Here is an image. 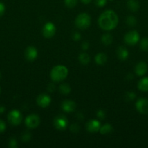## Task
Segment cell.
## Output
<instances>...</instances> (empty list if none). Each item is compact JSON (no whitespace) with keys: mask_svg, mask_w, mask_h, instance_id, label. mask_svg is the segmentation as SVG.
I'll return each mask as SVG.
<instances>
[{"mask_svg":"<svg viewBox=\"0 0 148 148\" xmlns=\"http://www.w3.org/2000/svg\"><path fill=\"white\" fill-rule=\"evenodd\" d=\"M55 33H56V27L52 23L49 22L44 25L43 29H42L44 37L46 38H51L55 36Z\"/></svg>","mask_w":148,"mask_h":148,"instance_id":"52a82bcc","label":"cell"},{"mask_svg":"<svg viewBox=\"0 0 148 148\" xmlns=\"http://www.w3.org/2000/svg\"><path fill=\"white\" fill-rule=\"evenodd\" d=\"M6 130V124L4 121L0 119V133H2Z\"/></svg>","mask_w":148,"mask_h":148,"instance_id":"d6a6232c","label":"cell"},{"mask_svg":"<svg viewBox=\"0 0 148 148\" xmlns=\"http://www.w3.org/2000/svg\"><path fill=\"white\" fill-rule=\"evenodd\" d=\"M110 1H113V0H110Z\"/></svg>","mask_w":148,"mask_h":148,"instance_id":"60d3db41","label":"cell"},{"mask_svg":"<svg viewBox=\"0 0 148 148\" xmlns=\"http://www.w3.org/2000/svg\"><path fill=\"white\" fill-rule=\"evenodd\" d=\"M140 48L144 51H148V38H144L140 42Z\"/></svg>","mask_w":148,"mask_h":148,"instance_id":"603a6c76","label":"cell"},{"mask_svg":"<svg viewBox=\"0 0 148 148\" xmlns=\"http://www.w3.org/2000/svg\"><path fill=\"white\" fill-rule=\"evenodd\" d=\"M25 56L26 59L29 62H33L37 58L38 51L34 46H28L25 51Z\"/></svg>","mask_w":148,"mask_h":148,"instance_id":"8fae6325","label":"cell"},{"mask_svg":"<svg viewBox=\"0 0 148 148\" xmlns=\"http://www.w3.org/2000/svg\"><path fill=\"white\" fill-rule=\"evenodd\" d=\"M81 48H82L83 50H84V51L87 50V49L89 48V43L88 42H86V41L84 42V43L81 44Z\"/></svg>","mask_w":148,"mask_h":148,"instance_id":"e575fe53","label":"cell"},{"mask_svg":"<svg viewBox=\"0 0 148 148\" xmlns=\"http://www.w3.org/2000/svg\"><path fill=\"white\" fill-rule=\"evenodd\" d=\"M81 35L78 32H75V33H74L73 34V39L74 40H75V41H78V40H81Z\"/></svg>","mask_w":148,"mask_h":148,"instance_id":"1f68e13d","label":"cell"},{"mask_svg":"<svg viewBox=\"0 0 148 148\" xmlns=\"http://www.w3.org/2000/svg\"><path fill=\"white\" fill-rule=\"evenodd\" d=\"M9 146L12 148H15L17 147V140L14 138L10 139V142H9Z\"/></svg>","mask_w":148,"mask_h":148,"instance_id":"f546056e","label":"cell"},{"mask_svg":"<svg viewBox=\"0 0 148 148\" xmlns=\"http://www.w3.org/2000/svg\"><path fill=\"white\" fill-rule=\"evenodd\" d=\"M25 124L29 129H35L40 124V118L36 114H30L26 118Z\"/></svg>","mask_w":148,"mask_h":148,"instance_id":"8992f818","label":"cell"},{"mask_svg":"<svg viewBox=\"0 0 148 148\" xmlns=\"http://www.w3.org/2000/svg\"><path fill=\"white\" fill-rule=\"evenodd\" d=\"M136 94L133 92H127L126 94V99L127 101H131L135 99Z\"/></svg>","mask_w":148,"mask_h":148,"instance_id":"4316f807","label":"cell"},{"mask_svg":"<svg viewBox=\"0 0 148 148\" xmlns=\"http://www.w3.org/2000/svg\"><path fill=\"white\" fill-rule=\"evenodd\" d=\"M136 23H137L136 22V19L133 16H129L126 18V23H127L128 25L133 27V26L136 25Z\"/></svg>","mask_w":148,"mask_h":148,"instance_id":"d4e9b609","label":"cell"},{"mask_svg":"<svg viewBox=\"0 0 148 148\" xmlns=\"http://www.w3.org/2000/svg\"><path fill=\"white\" fill-rule=\"evenodd\" d=\"M101 127V124L100 122L97 120L92 119L86 123V128L87 131L91 133H95L97 132L100 131V129Z\"/></svg>","mask_w":148,"mask_h":148,"instance_id":"7c38bea8","label":"cell"},{"mask_svg":"<svg viewBox=\"0 0 148 148\" xmlns=\"http://www.w3.org/2000/svg\"><path fill=\"white\" fill-rule=\"evenodd\" d=\"M78 60H79V62H81L82 64H88L90 62V57L89 56L88 53H81V54L79 55V56H78Z\"/></svg>","mask_w":148,"mask_h":148,"instance_id":"44dd1931","label":"cell"},{"mask_svg":"<svg viewBox=\"0 0 148 148\" xmlns=\"http://www.w3.org/2000/svg\"><path fill=\"white\" fill-rule=\"evenodd\" d=\"M139 40V34L136 30H131L124 36V42L129 46H134Z\"/></svg>","mask_w":148,"mask_h":148,"instance_id":"5b68a950","label":"cell"},{"mask_svg":"<svg viewBox=\"0 0 148 148\" xmlns=\"http://www.w3.org/2000/svg\"><path fill=\"white\" fill-rule=\"evenodd\" d=\"M61 107H62V109L65 112L71 113L75 111V108H76V104L73 101L65 100L62 103Z\"/></svg>","mask_w":148,"mask_h":148,"instance_id":"4fadbf2b","label":"cell"},{"mask_svg":"<svg viewBox=\"0 0 148 148\" xmlns=\"http://www.w3.org/2000/svg\"><path fill=\"white\" fill-rule=\"evenodd\" d=\"M65 6L68 8H73L78 3V0H64Z\"/></svg>","mask_w":148,"mask_h":148,"instance_id":"cb8c5ba5","label":"cell"},{"mask_svg":"<svg viewBox=\"0 0 148 148\" xmlns=\"http://www.w3.org/2000/svg\"><path fill=\"white\" fill-rule=\"evenodd\" d=\"M4 12H5V6L2 2H0V17L4 14Z\"/></svg>","mask_w":148,"mask_h":148,"instance_id":"836d02e7","label":"cell"},{"mask_svg":"<svg viewBox=\"0 0 148 148\" xmlns=\"http://www.w3.org/2000/svg\"><path fill=\"white\" fill-rule=\"evenodd\" d=\"M1 72H0V79H1Z\"/></svg>","mask_w":148,"mask_h":148,"instance_id":"f35d334b","label":"cell"},{"mask_svg":"<svg viewBox=\"0 0 148 148\" xmlns=\"http://www.w3.org/2000/svg\"><path fill=\"white\" fill-rule=\"evenodd\" d=\"M95 62L99 65H103L106 63L107 60V55L104 53H99L94 57Z\"/></svg>","mask_w":148,"mask_h":148,"instance_id":"e0dca14e","label":"cell"},{"mask_svg":"<svg viewBox=\"0 0 148 148\" xmlns=\"http://www.w3.org/2000/svg\"><path fill=\"white\" fill-rule=\"evenodd\" d=\"M47 90H48V91H49V92H54V91H55V85H54V84H49V85H48V87H47Z\"/></svg>","mask_w":148,"mask_h":148,"instance_id":"d590c367","label":"cell"},{"mask_svg":"<svg viewBox=\"0 0 148 148\" xmlns=\"http://www.w3.org/2000/svg\"><path fill=\"white\" fill-rule=\"evenodd\" d=\"M113 127L110 124H105L103 126H102L100 129V132L102 134H110L113 132Z\"/></svg>","mask_w":148,"mask_h":148,"instance_id":"d6986e66","label":"cell"},{"mask_svg":"<svg viewBox=\"0 0 148 148\" xmlns=\"http://www.w3.org/2000/svg\"><path fill=\"white\" fill-rule=\"evenodd\" d=\"M70 130H71L72 132L77 133L78 132V131L80 130V127L78 126V124H73L70 127Z\"/></svg>","mask_w":148,"mask_h":148,"instance_id":"83f0119b","label":"cell"},{"mask_svg":"<svg viewBox=\"0 0 148 148\" xmlns=\"http://www.w3.org/2000/svg\"><path fill=\"white\" fill-rule=\"evenodd\" d=\"M118 23V17L113 10L103 12L98 19L99 26L102 30L108 31L115 28Z\"/></svg>","mask_w":148,"mask_h":148,"instance_id":"6da1fadb","label":"cell"},{"mask_svg":"<svg viewBox=\"0 0 148 148\" xmlns=\"http://www.w3.org/2000/svg\"><path fill=\"white\" fill-rule=\"evenodd\" d=\"M127 7L131 11L136 12L139 8V4L136 0H128Z\"/></svg>","mask_w":148,"mask_h":148,"instance_id":"ac0fdd59","label":"cell"},{"mask_svg":"<svg viewBox=\"0 0 148 148\" xmlns=\"http://www.w3.org/2000/svg\"><path fill=\"white\" fill-rule=\"evenodd\" d=\"M97 116L100 119H104L106 117L105 111H103V110H99L97 112Z\"/></svg>","mask_w":148,"mask_h":148,"instance_id":"f1b7e54d","label":"cell"},{"mask_svg":"<svg viewBox=\"0 0 148 148\" xmlns=\"http://www.w3.org/2000/svg\"><path fill=\"white\" fill-rule=\"evenodd\" d=\"M101 40L103 44H104L105 46H109L113 42V36L110 33H106L102 36Z\"/></svg>","mask_w":148,"mask_h":148,"instance_id":"ffe728a7","label":"cell"},{"mask_svg":"<svg viewBox=\"0 0 148 148\" xmlns=\"http://www.w3.org/2000/svg\"><path fill=\"white\" fill-rule=\"evenodd\" d=\"M147 64L145 62H140L135 66V73L138 76H143L147 72Z\"/></svg>","mask_w":148,"mask_h":148,"instance_id":"5bb4252c","label":"cell"},{"mask_svg":"<svg viewBox=\"0 0 148 148\" xmlns=\"http://www.w3.org/2000/svg\"><path fill=\"white\" fill-rule=\"evenodd\" d=\"M8 121L13 126H18L20 125V123L23 120V116L21 113L18 110H12L10 111L7 116Z\"/></svg>","mask_w":148,"mask_h":148,"instance_id":"277c9868","label":"cell"},{"mask_svg":"<svg viewBox=\"0 0 148 148\" xmlns=\"http://www.w3.org/2000/svg\"><path fill=\"white\" fill-rule=\"evenodd\" d=\"M117 56L120 60L125 61L129 57V51L123 46H119L117 49Z\"/></svg>","mask_w":148,"mask_h":148,"instance_id":"9a60e30c","label":"cell"},{"mask_svg":"<svg viewBox=\"0 0 148 148\" xmlns=\"http://www.w3.org/2000/svg\"><path fill=\"white\" fill-rule=\"evenodd\" d=\"M0 92H1V89H0Z\"/></svg>","mask_w":148,"mask_h":148,"instance_id":"ab89813d","label":"cell"},{"mask_svg":"<svg viewBox=\"0 0 148 148\" xmlns=\"http://www.w3.org/2000/svg\"><path fill=\"white\" fill-rule=\"evenodd\" d=\"M136 108L140 114H148V99L139 98L136 103Z\"/></svg>","mask_w":148,"mask_h":148,"instance_id":"9c48e42d","label":"cell"},{"mask_svg":"<svg viewBox=\"0 0 148 148\" xmlns=\"http://www.w3.org/2000/svg\"><path fill=\"white\" fill-rule=\"evenodd\" d=\"M51 99L50 96L47 94L42 93L38 95L37 98H36V103H37L38 106L41 108H46V107L49 106V104L51 103Z\"/></svg>","mask_w":148,"mask_h":148,"instance_id":"30bf717a","label":"cell"},{"mask_svg":"<svg viewBox=\"0 0 148 148\" xmlns=\"http://www.w3.org/2000/svg\"><path fill=\"white\" fill-rule=\"evenodd\" d=\"M5 111V108L4 106H0V114H3Z\"/></svg>","mask_w":148,"mask_h":148,"instance_id":"74e56055","label":"cell"},{"mask_svg":"<svg viewBox=\"0 0 148 148\" xmlns=\"http://www.w3.org/2000/svg\"><path fill=\"white\" fill-rule=\"evenodd\" d=\"M30 138H31V134L29 132H25L23 133L21 137V140H23L24 143H27V142L30 141Z\"/></svg>","mask_w":148,"mask_h":148,"instance_id":"484cf974","label":"cell"},{"mask_svg":"<svg viewBox=\"0 0 148 148\" xmlns=\"http://www.w3.org/2000/svg\"><path fill=\"white\" fill-rule=\"evenodd\" d=\"M106 3H107V0H96L95 1L96 5L100 7H102L105 6Z\"/></svg>","mask_w":148,"mask_h":148,"instance_id":"4dcf8cb0","label":"cell"},{"mask_svg":"<svg viewBox=\"0 0 148 148\" xmlns=\"http://www.w3.org/2000/svg\"><path fill=\"white\" fill-rule=\"evenodd\" d=\"M81 2L84 3V4H88L91 2V0H81Z\"/></svg>","mask_w":148,"mask_h":148,"instance_id":"8d00e7d4","label":"cell"},{"mask_svg":"<svg viewBox=\"0 0 148 148\" xmlns=\"http://www.w3.org/2000/svg\"><path fill=\"white\" fill-rule=\"evenodd\" d=\"M68 120H67L66 117L63 115L57 116L54 119V125H55V128L60 131L65 130L68 127Z\"/></svg>","mask_w":148,"mask_h":148,"instance_id":"ba28073f","label":"cell"},{"mask_svg":"<svg viewBox=\"0 0 148 148\" xmlns=\"http://www.w3.org/2000/svg\"><path fill=\"white\" fill-rule=\"evenodd\" d=\"M75 24L78 28L84 30L89 27L91 25V17L87 13H81L77 16L75 20Z\"/></svg>","mask_w":148,"mask_h":148,"instance_id":"3957f363","label":"cell"},{"mask_svg":"<svg viewBox=\"0 0 148 148\" xmlns=\"http://www.w3.org/2000/svg\"><path fill=\"white\" fill-rule=\"evenodd\" d=\"M138 89L142 92H147L148 91V77L141 79L138 82Z\"/></svg>","mask_w":148,"mask_h":148,"instance_id":"2e32d148","label":"cell"},{"mask_svg":"<svg viewBox=\"0 0 148 148\" xmlns=\"http://www.w3.org/2000/svg\"><path fill=\"white\" fill-rule=\"evenodd\" d=\"M59 92L62 94H64V95H67V94H69L71 91V88L70 87L69 85L66 83L61 84L59 87Z\"/></svg>","mask_w":148,"mask_h":148,"instance_id":"7402d4cb","label":"cell"},{"mask_svg":"<svg viewBox=\"0 0 148 148\" xmlns=\"http://www.w3.org/2000/svg\"><path fill=\"white\" fill-rule=\"evenodd\" d=\"M68 75V69L64 65H57L54 66L50 72V77L54 82H61Z\"/></svg>","mask_w":148,"mask_h":148,"instance_id":"7a4b0ae2","label":"cell"}]
</instances>
